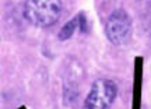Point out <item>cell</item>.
I'll use <instances>...</instances> for the list:
<instances>
[{
    "label": "cell",
    "instance_id": "4",
    "mask_svg": "<svg viewBox=\"0 0 151 109\" xmlns=\"http://www.w3.org/2000/svg\"><path fill=\"white\" fill-rule=\"evenodd\" d=\"M77 27H80V14L74 16L71 20H69L63 27L60 28L59 34H58V39H59L60 42H65L67 39H70L74 35Z\"/></svg>",
    "mask_w": 151,
    "mask_h": 109
},
{
    "label": "cell",
    "instance_id": "2",
    "mask_svg": "<svg viewBox=\"0 0 151 109\" xmlns=\"http://www.w3.org/2000/svg\"><path fill=\"white\" fill-rule=\"evenodd\" d=\"M119 87L111 78H98L92 82L83 102V109H111L118 98Z\"/></svg>",
    "mask_w": 151,
    "mask_h": 109
},
{
    "label": "cell",
    "instance_id": "3",
    "mask_svg": "<svg viewBox=\"0 0 151 109\" xmlns=\"http://www.w3.org/2000/svg\"><path fill=\"white\" fill-rule=\"evenodd\" d=\"M133 22L132 17L123 9H115L106 17L105 21V35L112 45H123L132 37Z\"/></svg>",
    "mask_w": 151,
    "mask_h": 109
},
{
    "label": "cell",
    "instance_id": "1",
    "mask_svg": "<svg viewBox=\"0 0 151 109\" xmlns=\"http://www.w3.org/2000/svg\"><path fill=\"white\" fill-rule=\"evenodd\" d=\"M62 3L56 0H28L22 6L24 18L39 28L55 25L62 17Z\"/></svg>",
    "mask_w": 151,
    "mask_h": 109
}]
</instances>
